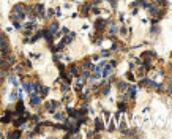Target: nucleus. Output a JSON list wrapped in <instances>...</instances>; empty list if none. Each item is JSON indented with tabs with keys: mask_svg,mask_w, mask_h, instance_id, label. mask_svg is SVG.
Masks as SVG:
<instances>
[{
	"mask_svg": "<svg viewBox=\"0 0 172 139\" xmlns=\"http://www.w3.org/2000/svg\"><path fill=\"white\" fill-rule=\"evenodd\" d=\"M0 51L3 55H8V40L5 35H0Z\"/></svg>",
	"mask_w": 172,
	"mask_h": 139,
	"instance_id": "nucleus-1",
	"label": "nucleus"
},
{
	"mask_svg": "<svg viewBox=\"0 0 172 139\" xmlns=\"http://www.w3.org/2000/svg\"><path fill=\"white\" fill-rule=\"evenodd\" d=\"M13 13H14V14H18L21 19H24V16H25V5H22V3L14 5V8H13Z\"/></svg>",
	"mask_w": 172,
	"mask_h": 139,
	"instance_id": "nucleus-2",
	"label": "nucleus"
},
{
	"mask_svg": "<svg viewBox=\"0 0 172 139\" xmlns=\"http://www.w3.org/2000/svg\"><path fill=\"white\" fill-rule=\"evenodd\" d=\"M40 103H41V95L40 93H36V92L30 93V104H32V106H38Z\"/></svg>",
	"mask_w": 172,
	"mask_h": 139,
	"instance_id": "nucleus-3",
	"label": "nucleus"
},
{
	"mask_svg": "<svg viewBox=\"0 0 172 139\" xmlns=\"http://www.w3.org/2000/svg\"><path fill=\"white\" fill-rule=\"evenodd\" d=\"M107 25H109V24H107V21H103V19H98L96 22H95V27H96V30H98V32L104 30V29L107 27Z\"/></svg>",
	"mask_w": 172,
	"mask_h": 139,
	"instance_id": "nucleus-4",
	"label": "nucleus"
},
{
	"mask_svg": "<svg viewBox=\"0 0 172 139\" xmlns=\"http://www.w3.org/2000/svg\"><path fill=\"white\" fill-rule=\"evenodd\" d=\"M33 10H35V11H33V14H38L40 17H44V16H46V14H44V6H43L41 3H40V5H35Z\"/></svg>",
	"mask_w": 172,
	"mask_h": 139,
	"instance_id": "nucleus-5",
	"label": "nucleus"
},
{
	"mask_svg": "<svg viewBox=\"0 0 172 139\" xmlns=\"http://www.w3.org/2000/svg\"><path fill=\"white\" fill-rule=\"evenodd\" d=\"M22 87H24L25 92H29V93H32V92H33V84H30V82H27V81H24V82H22Z\"/></svg>",
	"mask_w": 172,
	"mask_h": 139,
	"instance_id": "nucleus-6",
	"label": "nucleus"
},
{
	"mask_svg": "<svg viewBox=\"0 0 172 139\" xmlns=\"http://www.w3.org/2000/svg\"><path fill=\"white\" fill-rule=\"evenodd\" d=\"M55 107H57V101H51V103L46 104V111L48 112H54Z\"/></svg>",
	"mask_w": 172,
	"mask_h": 139,
	"instance_id": "nucleus-7",
	"label": "nucleus"
},
{
	"mask_svg": "<svg viewBox=\"0 0 172 139\" xmlns=\"http://www.w3.org/2000/svg\"><path fill=\"white\" fill-rule=\"evenodd\" d=\"M16 114H18V115H22L24 114V104H22V101H19L18 106H16Z\"/></svg>",
	"mask_w": 172,
	"mask_h": 139,
	"instance_id": "nucleus-8",
	"label": "nucleus"
},
{
	"mask_svg": "<svg viewBox=\"0 0 172 139\" xmlns=\"http://www.w3.org/2000/svg\"><path fill=\"white\" fill-rule=\"evenodd\" d=\"M74 36H76V35L73 33V32H68V33H66V36L63 38V40H65V43H71L73 40H74Z\"/></svg>",
	"mask_w": 172,
	"mask_h": 139,
	"instance_id": "nucleus-9",
	"label": "nucleus"
},
{
	"mask_svg": "<svg viewBox=\"0 0 172 139\" xmlns=\"http://www.w3.org/2000/svg\"><path fill=\"white\" fill-rule=\"evenodd\" d=\"M95 125H96V127H95V130H96V131H101V130L104 128V127H103V122H101V119H96V120H95Z\"/></svg>",
	"mask_w": 172,
	"mask_h": 139,
	"instance_id": "nucleus-10",
	"label": "nucleus"
},
{
	"mask_svg": "<svg viewBox=\"0 0 172 139\" xmlns=\"http://www.w3.org/2000/svg\"><path fill=\"white\" fill-rule=\"evenodd\" d=\"M77 73H79V71H77V67H76V65H71V67H70V74L71 76H79Z\"/></svg>",
	"mask_w": 172,
	"mask_h": 139,
	"instance_id": "nucleus-11",
	"label": "nucleus"
},
{
	"mask_svg": "<svg viewBox=\"0 0 172 139\" xmlns=\"http://www.w3.org/2000/svg\"><path fill=\"white\" fill-rule=\"evenodd\" d=\"M48 30H49V32L52 33V35H55V32H57V30H58V24H55V22H54V24L51 25V27H49Z\"/></svg>",
	"mask_w": 172,
	"mask_h": 139,
	"instance_id": "nucleus-12",
	"label": "nucleus"
},
{
	"mask_svg": "<svg viewBox=\"0 0 172 139\" xmlns=\"http://www.w3.org/2000/svg\"><path fill=\"white\" fill-rule=\"evenodd\" d=\"M117 89L120 90V92H125V90L128 89V85L125 84V82H118V84H117Z\"/></svg>",
	"mask_w": 172,
	"mask_h": 139,
	"instance_id": "nucleus-13",
	"label": "nucleus"
},
{
	"mask_svg": "<svg viewBox=\"0 0 172 139\" xmlns=\"http://www.w3.org/2000/svg\"><path fill=\"white\" fill-rule=\"evenodd\" d=\"M55 119H57V120H65L66 119V114H65V112H57V114H55Z\"/></svg>",
	"mask_w": 172,
	"mask_h": 139,
	"instance_id": "nucleus-14",
	"label": "nucleus"
},
{
	"mask_svg": "<svg viewBox=\"0 0 172 139\" xmlns=\"http://www.w3.org/2000/svg\"><path fill=\"white\" fill-rule=\"evenodd\" d=\"M125 111H126V104H125V103H118V112H120V114H123Z\"/></svg>",
	"mask_w": 172,
	"mask_h": 139,
	"instance_id": "nucleus-15",
	"label": "nucleus"
},
{
	"mask_svg": "<svg viewBox=\"0 0 172 139\" xmlns=\"http://www.w3.org/2000/svg\"><path fill=\"white\" fill-rule=\"evenodd\" d=\"M90 68H92V63H90L88 60H85V62L82 63V70H90Z\"/></svg>",
	"mask_w": 172,
	"mask_h": 139,
	"instance_id": "nucleus-16",
	"label": "nucleus"
},
{
	"mask_svg": "<svg viewBox=\"0 0 172 139\" xmlns=\"http://www.w3.org/2000/svg\"><path fill=\"white\" fill-rule=\"evenodd\" d=\"M21 136V131H13V133H8V138H19Z\"/></svg>",
	"mask_w": 172,
	"mask_h": 139,
	"instance_id": "nucleus-17",
	"label": "nucleus"
},
{
	"mask_svg": "<svg viewBox=\"0 0 172 139\" xmlns=\"http://www.w3.org/2000/svg\"><path fill=\"white\" fill-rule=\"evenodd\" d=\"M117 30H118V27H117V25H115V24H111V33H115Z\"/></svg>",
	"mask_w": 172,
	"mask_h": 139,
	"instance_id": "nucleus-18",
	"label": "nucleus"
},
{
	"mask_svg": "<svg viewBox=\"0 0 172 139\" xmlns=\"http://www.w3.org/2000/svg\"><path fill=\"white\" fill-rule=\"evenodd\" d=\"M87 11H88V5H84V6H81V13L87 14Z\"/></svg>",
	"mask_w": 172,
	"mask_h": 139,
	"instance_id": "nucleus-19",
	"label": "nucleus"
},
{
	"mask_svg": "<svg viewBox=\"0 0 172 139\" xmlns=\"http://www.w3.org/2000/svg\"><path fill=\"white\" fill-rule=\"evenodd\" d=\"M109 90H111V87H109V85L104 87V89H103V95H107V93H109Z\"/></svg>",
	"mask_w": 172,
	"mask_h": 139,
	"instance_id": "nucleus-20",
	"label": "nucleus"
},
{
	"mask_svg": "<svg viewBox=\"0 0 172 139\" xmlns=\"http://www.w3.org/2000/svg\"><path fill=\"white\" fill-rule=\"evenodd\" d=\"M101 55H103V57H109V51H103Z\"/></svg>",
	"mask_w": 172,
	"mask_h": 139,
	"instance_id": "nucleus-21",
	"label": "nucleus"
},
{
	"mask_svg": "<svg viewBox=\"0 0 172 139\" xmlns=\"http://www.w3.org/2000/svg\"><path fill=\"white\" fill-rule=\"evenodd\" d=\"M126 77H128V79H130V81H131V79H133V81H134V76H133V74H131V73H126Z\"/></svg>",
	"mask_w": 172,
	"mask_h": 139,
	"instance_id": "nucleus-22",
	"label": "nucleus"
},
{
	"mask_svg": "<svg viewBox=\"0 0 172 139\" xmlns=\"http://www.w3.org/2000/svg\"><path fill=\"white\" fill-rule=\"evenodd\" d=\"M109 117H111V114H109V112H104V120H106V122L109 120Z\"/></svg>",
	"mask_w": 172,
	"mask_h": 139,
	"instance_id": "nucleus-23",
	"label": "nucleus"
},
{
	"mask_svg": "<svg viewBox=\"0 0 172 139\" xmlns=\"http://www.w3.org/2000/svg\"><path fill=\"white\" fill-rule=\"evenodd\" d=\"M109 2H111V5H112V6L117 5V0H109Z\"/></svg>",
	"mask_w": 172,
	"mask_h": 139,
	"instance_id": "nucleus-24",
	"label": "nucleus"
},
{
	"mask_svg": "<svg viewBox=\"0 0 172 139\" xmlns=\"http://www.w3.org/2000/svg\"><path fill=\"white\" fill-rule=\"evenodd\" d=\"M52 14H55V11H54V10H49V13H48V16H52Z\"/></svg>",
	"mask_w": 172,
	"mask_h": 139,
	"instance_id": "nucleus-25",
	"label": "nucleus"
}]
</instances>
